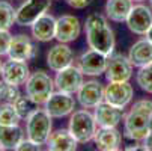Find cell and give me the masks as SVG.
<instances>
[{"instance_id": "6da1fadb", "label": "cell", "mask_w": 152, "mask_h": 151, "mask_svg": "<svg viewBox=\"0 0 152 151\" xmlns=\"http://www.w3.org/2000/svg\"><path fill=\"white\" fill-rule=\"evenodd\" d=\"M84 32H86V41H88L89 49L101 52L107 56L113 53L115 33L104 15L95 12L88 15L84 23Z\"/></svg>"}, {"instance_id": "7a4b0ae2", "label": "cell", "mask_w": 152, "mask_h": 151, "mask_svg": "<svg viewBox=\"0 0 152 151\" xmlns=\"http://www.w3.org/2000/svg\"><path fill=\"white\" fill-rule=\"evenodd\" d=\"M152 115V101L139 100L131 106L125 118H124V133L128 139L143 142L149 135V118Z\"/></svg>"}, {"instance_id": "3957f363", "label": "cell", "mask_w": 152, "mask_h": 151, "mask_svg": "<svg viewBox=\"0 0 152 151\" xmlns=\"http://www.w3.org/2000/svg\"><path fill=\"white\" fill-rule=\"evenodd\" d=\"M53 116L47 112V109H36L26 118V135L29 139L35 141L39 145L47 144L51 130H53Z\"/></svg>"}, {"instance_id": "277c9868", "label": "cell", "mask_w": 152, "mask_h": 151, "mask_svg": "<svg viewBox=\"0 0 152 151\" xmlns=\"http://www.w3.org/2000/svg\"><path fill=\"white\" fill-rule=\"evenodd\" d=\"M96 128H98L96 119H95L94 113H91L88 109L74 110L71 113L68 130L77 139L78 144H88V142L94 141Z\"/></svg>"}, {"instance_id": "5b68a950", "label": "cell", "mask_w": 152, "mask_h": 151, "mask_svg": "<svg viewBox=\"0 0 152 151\" xmlns=\"http://www.w3.org/2000/svg\"><path fill=\"white\" fill-rule=\"evenodd\" d=\"M26 94L39 106V104H45V101L53 95L56 85L54 79L50 77L45 71L38 70L35 73H30L27 82H26Z\"/></svg>"}, {"instance_id": "8992f818", "label": "cell", "mask_w": 152, "mask_h": 151, "mask_svg": "<svg viewBox=\"0 0 152 151\" xmlns=\"http://www.w3.org/2000/svg\"><path fill=\"white\" fill-rule=\"evenodd\" d=\"M51 6V0H26L17 11H15V24L30 27L35 21L47 14Z\"/></svg>"}, {"instance_id": "52a82bcc", "label": "cell", "mask_w": 152, "mask_h": 151, "mask_svg": "<svg viewBox=\"0 0 152 151\" xmlns=\"http://www.w3.org/2000/svg\"><path fill=\"white\" fill-rule=\"evenodd\" d=\"M105 77L108 82H128L133 77V63L121 53H112L107 60Z\"/></svg>"}, {"instance_id": "ba28073f", "label": "cell", "mask_w": 152, "mask_h": 151, "mask_svg": "<svg viewBox=\"0 0 152 151\" xmlns=\"http://www.w3.org/2000/svg\"><path fill=\"white\" fill-rule=\"evenodd\" d=\"M133 97L134 89L129 82H108L104 88V101L121 109H125L133 101Z\"/></svg>"}, {"instance_id": "9c48e42d", "label": "cell", "mask_w": 152, "mask_h": 151, "mask_svg": "<svg viewBox=\"0 0 152 151\" xmlns=\"http://www.w3.org/2000/svg\"><path fill=\"white\" fill-rule=\"evenodd\" d=\"M83 71L78 68V65H69L66 68H63L57 71L54 77V85L56 89L60 92H66V94H77L80 89V86L83 85Z\"/></svg>"}, {"instance_id": "30bf717a", "label": "cell", "mask_w": 152, "mask_h": 151, "mask_svg": "<svg viewBox=\"0 0 152 151\" xmlns=\"http://www.w3.org/2000/svg\"><path fill=\"white\" fill-rule=\"evenodd\" d=\"M107 60H108L107 55L91 49L78 57V68L83 71L84 76L96 77V76H101L105 73Z\"/></svg>"}, {"instance_id": "8fae6325", "label": "cell", "mask_w": 152, "mask_h": 151, "mask_svg": "<svg viewBox=\"0 0 152 151\" xmlns=\"http://www.w3.org/2000/svg\"><path fill=\"white\" fill-rule=\"evenodd\" d=\"M75 104L77 103H75V98L72 97V94L57 91V92H53V95L45 101L44 106L53 118H63L74 112Z\"/></svg>"}, {"instance_id": "7c38bea8", "label": "cell", "mask_w": 152, "mask_h": 151, "mask_svg": "<svg viewBox=\"0 0 152 151\" xmlns=\"http://www.w3.org/2000/svg\"><path fill=\"white\" fill-rule=\"evenodd\" d=\"M77 101L84 109H95L99 103L104 101V86L98 80L83 82L77 91Z\"/></svg>"}, {"instance_id": "4fadbf2b", "label": "cell", "mask_w": 152, "mask_h": 151, "mask_svg": "<svg viewBox=\"0 0 152 151\" xmlns=\"http://www.w3.org/2000/svg\"><path fill=\"white\" fill-rule=\"evenodd\" d=\"M125 23L128 29L136 35H146L149 27L152 26V11L145 5H134L129 11Z\"/></svg>"}, {"instance_id": "5bb4252c", "label": "cell", "mask_w": 152, "mask_h": 151, "mask_svg": "<svg viewBox=\"0 0 152 151\" xmlns=\"http://www.w3.org/2000/svg\"><path fill=\"white\" fill-rule=\"evenodd\" d=\"M38 55V49L32 42V39L27 35H15L12 36L11 46L8 50V57L15 60H32Z\"/></svg>"}, {"instance_id": "9a60e30c", "label": "cell", "mask_w": 152, "mask_h": 151, "mask_svg": "<svg viewBox=\"0 0 152 151\" xmlns=\"http://www.w3.org/2000/svg\"><path fill=\"white\" fill-rule=\"evenodd\" d=\"M29 76H30V70H29L27 62L15 60V59H8L6 62H3L2 80L21 86V85H26Z\"/></svg>"}, {"instance_id": "2e32d148", "label": "cell", "mask_w": 152, "mask_h": 151, "mask_svg": "<svg viewBox=\"0 0 152 151\" xmlns=\"http://www.w3.org/2000/svg\"><path fill=\"white\" fill-rule=\"evenodd\" d=\"M81 33V24L74 15H62L56 21V39L59 42H72Z\"/></svg>"}, {"instance_id": "e0dca14e", "label": "cell", "mask_w": 152, "mask_h": 151, "mask_svg": "<svg viewBox=\"0 0 152 151\" xmlns=\"http://www.w3.org/2000/svg\"><path fill=\"white\" fill-rule=\"evenodd\" d=\"M94 116L96 119L98 127H118L124 121L125 112L121 107H116L113 104L102 101L95 107Z\"/></svg>"}, {"instance_id": "ac0fdd59", "label": "cell", "mask_w": 152, "mask_h": 151, "mask_svg": "<svg viewBox=\"0 0 152 151\" xmlns=\"http://www.w3.org/2000/svg\"><path fill=\"white\" fill-rule=\"evenodd\" d=\"M74 63V52L71 47H68L65 42H59V44L53 46L48 53H47V65L53 71H60Z\"/></svg>"}, {"instance_id": "d6986e66", "label": "cell", "mask_w": 152, "mask_h": 151, "mask_svg": "<svg viewBox=\"0 0 152 151\" xmlns=\"http://www.w3.org/2000/svg\"><path fill=\"white\" fill-rule=\"evenodd\" d=\"M94 142L98 150L102 151H115L121 148L122 135L116 127H99L94 136Z\"/></svg>"}, {"instance_id": "ffe728a7", "label": "cell", "mask_w": 152, "mask_h": 151, "mask_svg": "<svg viewBox=\"0 0 152 151\" xmlns=\"http://www.w3.org/2000/svg\"><path fill=\"white\" fill-rule=\"evenodd\" d=\"M56 21H57V18H54L50 14H44L42 17H39L30 26L32 36L41 42H48V41L54 39L56 38Z\"/></svg>"}, {"instance_id": "44dd1931", "label": "cell", "mask_w": 152, "mask_h": 151, "mask_svg": "<svg viewBox=\"0 0 152 151\" xmlns=\"http://www.w3.org/2000/svg\"><path fill=\"white\" fill-rule=\"evenodd\" d=\"M128 59L131 60L133 67L137 68L152 63V42L148 38L136 41L128 52Z\"/></svg>"}, {"instance_id": "7402d4cb", "label": "cell", "mask_w": 152, "mask_h": 151, "mask_svg": "<svg viewBox=\"0 0 152 151\" xmlns=\"http://www.w3.org/2000/svg\"><path fill=\"white\" fill-rule=\"evenodd\" d=\"M77 139L71 135L66 128H60V130L51 132L48 141H47V148L51 151H74L77 150Z\"/></svg>"}, {"instance_id": "603a6c76", "label": "cell", "mask_w": 152, "mask_h": 151, "mask_svg": "<svg viewBox=\"0 0 152 151\" xmlns=\"http://www.w3.org/2000/svg\"><path fill=\"white\" fill-rule=\"evenodd\" d=\"M133 0H107L105 3V15L112 21L122 23L126 20L129 11L133 9Z\"/></svg>"}, {"instance_id": "cb8c5ba5", "label": "cell", "mask_w": 152, "mask_h": 151, "mask_svg": "<svg viewBox=\"0 0 152 151\" xmlns=\"http://www.w3.org/2000/svg\"><path fill=\"white\" fill-rule=\"evenodd\" d=\"M24 139V132L17 125H0V145L3 150H15L17 145Z\"/></svg>"}, {"instance_id": "d4e9b609", "label": "cell", "mask_w": 152, "mask_h": 151, "mask_svg": "<svg viewBox=\"0 0 152 151\" xmlns=\"http://www.w3.org/2000/svg\"><path fill=\"white\" fill-rule=\"evenodd\" d=\"M20 121L21 116L18 115L14 103L3 101L0 104V125H17Z\"/></svg>"}, {"instance_id": "484cf974", "label": "cell", "mask_w": 152, "mask_h": 151, "mask_svg": "<svg viewBox=\"0 0 152 151\" xmlns=\"http://www.w3.org/2000/svg\"><path fill=\"white\" fill-rule=\"evenodd\" d=\"M15 11L9 2L0 0V30H9L15 23Z\"/></svg>"}, {"instance_id": "4316f807", "label": "cell", "mask_w": 152, "mask_h": 151, "mask_svg": "<svg viewBox=\"0 0 152 151\" xmlns=\"http://www.w3.org/2000/svg\"><path fill=\"white\" fill-rule=\"evenodd\" d=\"M14 106H15V109H17V112H18V115L21 116V119H26L36 107H38V104L26 94V95H20L15 101H14Z\"/></svg>"}, {"instance_id": "83f0119b", "label": "cell", "mask_w": 152, "mask_h": 151, "mask_svg": "<svg viewBox=\"0 0 152 151\" xmlns=\"http://www.w3.org/2000/svg\"><path fill=\"white\" fill-rule=\"evenodd\" d=\"M136 80H137V85L140 88L148 92V94H152V63L146 67H142L139 68V73L136 76Z\"/></svg>"}, {"instance_id": "f1b7e54d", "label": "cell", "mask_w": 152, "mask_h": 151, "mask_svg": "<svg viewBox=\"0 0 152 151\" xmlns=\"http://www.w3.org/2000/svg\"><path fill=\"white\" fill-rule=\"evenodd\" d=\"M20 95H21V92H20V89H18L17 85L8 83V82H5V80L0 82V100H2V101L14 103Z\"/></svg>"}, {"instance_id": "f546056e", "label": "cell", "mask_w": 152, "mask_h": 151, "mask_svg": "<svg viewBox=\"0 0 152 151\" xmlns=\"http://www.w3.org/2000/svg\"><path fill=\"white\" fill-rule=\"evenodd\" d=\"M11 41H12V35L9 33V30H0V56L8 55Z\"/></svg>"}, {"instance_id": "4dcf8cb0", "label": "cell", "mask_w": 152, "mask_h": 151, "mask_svg": "<svg viewBox=\"0 0 152 151\" xmlns=\"http://www.w3.org/2000/svg\"><path fill=\"white\" fill-rule=\"evenodd\" d=\"M15 150H17V151H39V150H41V145L27 138V139L21 141V142L17 145Z\"/></svg>"}, {"instance_id": "1f68e13d", "label": "cell", "mask_w": 152, "mask_h": 151, "mask_svg": "<svg viewBox=\"0 0 152 151\" xmlns=\"http://www.w3.org/2000/svg\"><path fill=\"white\" fill-rule=\"evenodd\" d=\"M71 8H74V9H83V8H86V6H89V3H91V0H65Z\"/></svg>"}, {"instance_id": "d6a6232c", "label": "cell", "mask_w": 152, "mask_h": 151, "mask_svg": "<svg viewBox=\"0 0 152 151\" xmlns=\"http://www.w3.org/2000/svg\"><path fill=\"white\" fill-rule=\"evenodd\" d=\"M145 36H146V38H148V39H149V41L152 42V26L149 27V30L146 32V35H145Z\"/></svg>"}, {"instance_id": "836d02e7", "label": "cell", "mask_w": 152, "mask_h": 151, "mask_svg": "<svg viewBox=\"0 0 152 151\" xmlns=\"http://www.w3.org/2000/svg\"><path fill=\"white\" fill-rule=\"evenodd\" d=\"M149 135H151V138H152V115H151V118H149Z\"/></svg>"}, {"instance_id": "e575fe53", "label": "cell", "mask_w": 152, "mask_h": 151, "mask_svg": "<svg viewBox=\"0 0 152 151\" xmlns=\"http://www.w3.org/2000/svg\"><path fill=\"white\" fill-rule=\"evenodd\" d=\"M2 67H3V63H2V60H0V76H2Z\"/></svg>"}, {"instance_id": "d590c367", "label": "cell", "mask_w": 152, "mask_h": 151, "mask_svg": "<svg viewBox=\"0 0 152 151\" xmlns=\"http://www.w3.org/2000/svg\"><path fill=\"white\" fill-rule=\"evenodd\" d=\"M133 2H143V0H133Z\"/></svg>"}, {"instance_id": "8d00e7d4", "label": "cell", "mask_w": 152, "mask_h": 151, "mask_svg": "<svg viewBox=\"0 0 152 151\" xmlns=\"http://www.w3.org/2000/svg\"><path fill=\"white\" fill-rule=\"evenodd\" d=\"M149 3H151V6H152V0H149Z\"/></svg>"}, {"instance_id": "74e56055", "label": "cell", "mask_w": 152, "mask_h": 151, "mask_svg": "<svg viewBox=\"0 0 152 151\" xmlns=\"http://www.w3.org/2000/svg\"><path fill=\"white\" fill-rule=\"evenodd\" d=\"M0 150H3V148H2V145H0Z\"/></svg>"}, {"instance_id": "f35d334b", "label": "cell", "mask_w": 152, "mask_h": 151, "mask_svg": "<svg viewBox=\"0 0 152 151\" xmlns=\"http://www.w3.org/2000/svg\"><path fill=\"white\" fill-rule=\"evenodd\" d=\"M0 101H2V100H0Z\"/></svg>"}]
</instances>
